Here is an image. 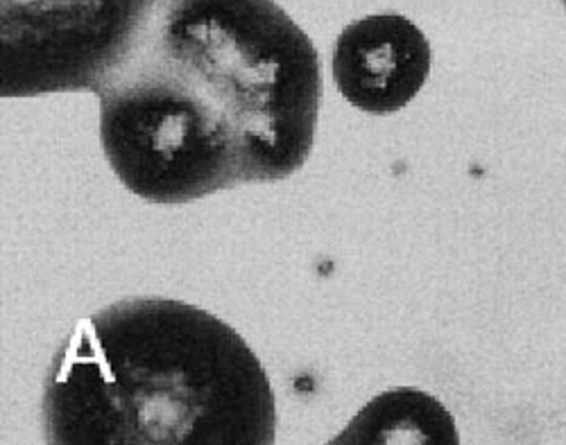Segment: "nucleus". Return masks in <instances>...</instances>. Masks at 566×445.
<instances>
[{
  "instance_id": "f03ea898",
  "label": "nucleus",
  "mask_w": 566,
  "mask_h": 445,
  "mask_svg": "<svg viewBox=\"0 0 566 445\" xmlns=\"http://www.w3.org/2000/svg\"><path fill=\"white\" fill-rule=\"evenodd\" d=\"M116 68L181 93L239 161L243 183L286 179L313 150L322 62L274 0H159Z\"/></svg>"
},
{
  "instance_id": "39448f33",
  "label": "nucleus",
  "mask_w": 566,
  "mask_h": 445,
  "mask_svg": "<svg viewBox=\"0 0 566 445\" xmlns=\"http://www.w3.org/2000/svg\"><path fill=\"white\" fill-rule=\"evenodd\" d=\"M562 3H564V8H566V0H562Z\"/></svg>"
},
{
  "instance_id": "7ed1b4c3",
  "label": "nucleus",
  "mask_w": 566,
  "mask_h": 445,
  "mask_svg": "<svg viewBox=\"0 0 566 445\" xmlns=\"http://www.w3.org/2000/svg\"><path fill=\"white\" fill-rule=\"evenodd\" d=\"M159 0H3V97L96 88Z\"/></svg>"
},
{
  "instance_id": "f257e3e1",
  "label": "nucleus",
  "mask_w": 566,
  "mask_h": 445,
  "mask_svg": "<svg viewBox=\"0 0 566 445\" xmlns=\"http://www.w3.org/2000/svg\"><path fill=\"white\" fill-rule=\"evenodd\" d=\"M62 445H270L274 393L248 341L207 310L132 296L73 328L43 391Z\"/></svg>"
},
{
  "instance_id": "20e7f679",
  "label": "nucleus",
  "mask_w": 566,
  "mask_h": 445,
  "mask_svg": "<svg viewBox=\"0 0 566 445\" xmlns=\"http://www.w3.org/2000/svg\"><path fill=\"white\" fill-rule=\"evenodd\" d=\"M431 43L401 14L347 25L334 47V80L345 100L371 116L401 112L427 84Z\"/></svg>"
}]
</instances>
